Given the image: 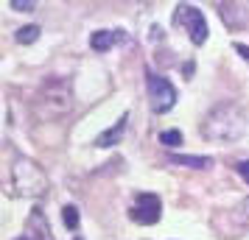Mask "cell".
I'll use <instances>...</instances> for the list:
<instances>
[{"instance_id":"cell-12","label":"cell","mask_w":249,"mask_h":240,"mask_svg":"<svg viewBox=\"0 0 249 240\" xmlns=\"http://www.w3.org/2000/svg\"><path fill=\"white\" fill-rule=\"evenodd\" d=\"M39 34H42V28H39V25H25V28L17 31V42H20V45H31V42L39 39Z\"/></svg>"},{"instance_id":"cell-1","label":"cell","mask_w":249,"mask_h":240,"mask_svg":"<svg viewBox=\"0 0 249 240\" xmlns=\"http://www.w3.org/2000/svg\"><path fill=\"white\" fill-rule=\"evenodd\" d=\"M247 131V112L232 101L215 103L202 120V134L210 143H235Z\"/></svg>"},{"instance_id":"cell-18","label":"cell","mask_w":249,"mask_h":240,"mask_svg":"<svg viewBox=\"0 0 249 240\" xmlns=\"http://www.w3.org/2000/svg\"><path fill=\"white\" fill-rule=\"evenodd\" d=\"M235 50H238V53H241V56H244V59L249 62V48H247V45H241V42H235Z\"/></svg>"},{"instance_id":"cell-8","label":"cell","mask_w":249,"mask_h":240,"mask_svg":"<svg viewBox=\"0 0 249 240\" xmlns=\"http://www.w3.org/2000/svg\"><path fill=\"white\" fill-rule=\"evenodd\" d=\"M25 232H28L31 240H53L51 226H48V218H45V212H42L39 207L31 209V215H28V221H25Z\"/></svg>"},{"instance_id":"cell-4","label":"cell","mask_w":249,"mask_h":240,"mask_svg":"<svg viewBox=\"0 0 249 240\" xmlns=\"http://www.w3.org/2000/svg\"><path fill=\"white\" fill-rule=\"evenodd\" d=\"M174 23L182 25V28H188V34H191V42L193 45H202L207 42V23H204V17L199 9H193V6H177V12H174Z\"/></svg>"},{"instance_id":"cell-19","label":"cell","mask_w":249,"mask_h":240,"mask_svg":"<svg viewBox=\"0 0 249 240\" xmlns=\"http://www.w3.org/2000/svg\"><path fill=\"white\" fill-rule=\"evenodd\" d=\"M17 240H31V238H17Z\"/></svg>"},{"instance_id":"cell-20","label":"cell","mask_w":249,"mask_h":240,"mask_svg":"<svg viewBox=\"0 0 249 240\" xmlns=\"http://www.w3.org/2000/svg\"><path fill=\"white\" fill-rule=\"evenodd\" d=\"M73 240H84V238H73Z\"/></svg>"},{"instance_id":"cell-10","label":"cell","mask_w":249,"mask_h":240,"mask_svg":"<svg viewBox=\"0 0 249 240\" xmlns=\"http://www.w3.org/2000/svg\"><path fill=\"white\" fill-rule=\"evenodd\" d=\"M121 39H124V31H95L90 36V48L98 50V53H104V50H109L112 45H118Z\"/></svg>"},{"instance_id":"cell-15","label":"cell","mask_w":249,"mask_h":240,"mask_svg":"<svg viewBox=\"0 0 249 240\" xmlns=\"http://www.w3.org/2000/svg\"><path fill=\"white\" fill-rule=\"evenodd\" d=\"M235 221L241 224V226H244V224L249 226V198H247V201H241V204L235 207Z\"/></svg>"},{"instance_id":"cell-14","label":"cell","mask_w":249,"mask_h":240,"mask_svg":"<svg viewBox=\"0 0 249 240\" xmlns=\"http://www.w3.org/2000/svg\"><path fill=\"white\" fill-rule=\"evenodd\" d=\"M62 218H65V226L68 229H79V209L73 204H68L62 209Z\"/></svg>"},{"instance_id":"cell-5","label":"cell","mask_w":249,"mask_h":240,"mask_svg":"<svg viewBox=\"0 0 249 240\" xmlns=\"http://www.w3.org/2000/svg\"><path fill=\"white\" fill-rule=\"evenodd\" d=\"M160 215H162V201H160V195L154 193H137L135 195V204L129 209V218L140 224V226H151V224H157Z\"/></svg>"},{"instance_id":"cell-2","label":"cell","mask_w":249,"mask_h":240,"mask_svg":"<svg viewBox=\"0 0 249 240\" xmlns=\"http://www.w3.org/2000/svg\"><path fill=\"white\" fill-rule=\"evenodd\" d=\"M31 106H34L36 120H45V123L62 120V117L73 109V87H70V81L59 79V76L45 79V84L36 90Z\"/></svg>"},{"instance_id":"cell-11","label":"cell","mask_w":249,"mask_h":240,"mask_svg":"<svg viewBox=\"0 0 249 240\" xmlns=\"http://www.w3.org/2000/svg\"><path fill=\"white\" fill-rule=\"evenodd\" d=\"M168 162L171 165H182V168H193V171H199V168H210V165H213L210 157H185V154H171Z\"/></svg>"},{"instance_id":"cell-13","label":"cell","mask_w":249,"mask_h":240,"mask_svg":"<svg viewBox=\"0 0 249 240\" xmlns=\"http://www.w3.org/2000/svg\"><path fill=\"white\" fill-rule=\"evenodd\" d=\"M160 143L168 145V148H177V145H182V131L179 128H168V131L160 134Z\"/></svg>"},{"instance_id":"cell-6","label":"cell","mask_w":249,"mask_h":240,"mask_svg":"<svg viewBox=\"0 0 249 240\" xmlns=\"http://www.w3.org/2000/svg\"><path fill=\"white\" fill-rule=\"evenodd\" d=\"M148 95H151V106H154V112L162 114V112H171L174 109V103H177V90H174V84L168 79H162V76H154V73H148Z\"/></svg>"},{"instance_id":"cell-17","label":"cell","mask_w":249,"mask_h":240,"mask_svg":"<svg viewBox=\"0 0 249 240\" xmlns=\"http://www.w3.org/2000/svg\"><path fill=\"white\" fill-rule=\"evenodd\" d=\"M235 171H238V176H241V179H244V182L249 184V162L244 160V162H238L235 165Z\"/></svg>"},{"instance_id":"cell-7","label":"cell","mask_w":249,"mask_h":240,"mask_svg":"<svg viewBox=\"0 0 249 240\" xmlns=\"http://www.w3.org/2000/svg\"><path fill=\"white\" fill-rule=\"evenodd\" d=\"M218 14H221V20H224V25L230 31H241L249 23V9L241 6V3H221L218 6Z\"/></svg>"},{"instance_id":"cell-9","label":"cell","mask_w":249,"mask_h":240,"mask_svg":"<svg viewBox=\"0 0 249 240\" xmlns=\"http://www.w3.org/2000/svg\"><path fill=\"white\" fill-rule=\"evenodd\" d=\"M126 123H129V114H124V117H121L112 128L101 131V134L95 137V148H112V145H118V143H121V137H124V131H126Z\"/></svg>"},{"instance_id":"cell-3","label":"cell","mask_w":249,"mask_h":240,"mask_svg":"<svg viewBox=\"0 0 249 240\" xmlns=\"http://www.w3.org/2000/svg\"><path fill=\"white\" fill-rule=\"evenodd\" d=\"M12 187H14V193L17 195L39 198V195L48 193V176L34 160L20 157V160L14 162V168H12Z\"/></svg>"},{"instance_id":"cell-16","label":"cell","mask_w":249,"mask_h":240,"mask_svg":"<svg viewBox=\"0 0 249 240\" xmlns=\"http://www.w3.org/2000/svg\"><path fill=\"white\" fill-rule=\"evenodd\" d=\"M36 3H31V0H12V9H20V12H31Z\"/></svg>"}]
</instances>
